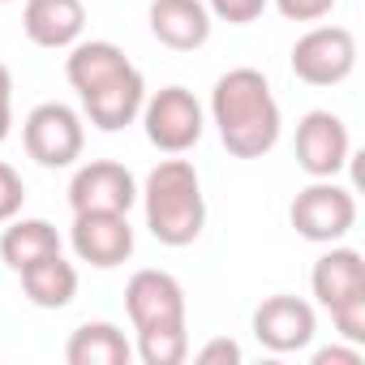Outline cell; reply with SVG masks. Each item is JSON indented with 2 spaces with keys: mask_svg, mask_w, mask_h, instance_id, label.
Returning <instances> with one entry per match:
<instances>
[{
  "mask_svg": "<svg viewBox=\"0 0 365 365\" xmlns=\"http://www.w3.org/2000/svg\"><path fill=\"white\" fill-rule=\"evenodd\" d=\"M142 125L150 146H159L163 155H185L190 146H198L207 120H202V103L185 86H163L142 103Z\"/></svg>",
  "mask_w": 365,
  "mask_h": 365,
  "instance_id": "cell-3",
  "label": "cell"
},
{
  "mask_svg": "<svg viewBox=\"0 0 365 365\" xmlns=\"http://www.w3.org/2000/svg\"><path fill=\"white\" fill-rule=\"evenodd\" d=\"M211 120L237 159H262L279 142V103L258 69H228L211 91Z\"/></svg>",
  "mask_w": 365,
  "mask_h": 365,
  "instance_id": "cell-1",
  "label": "cell"
},
{
  "mask_svg": "<svg viewBox=\"0 0 365 365\" xmlns=\"http://www.w3.org/2000/svg\"><path fill=\"white\" fill-rule=\"evenodd\" d=\"M129 356H133V344L116 322H82L65 344L69 365H129Z\"/></svg>",
  "mask_w": 365,
  "mask_h": 365,
  "instance_id": "cell-16",
  "label": "cell"
},
{
  "mask_svg": "<svg viewBox=\"0 0 365 365\" xmlns=\"http://www.w3.org/2000/svg\"><path fill=\"white\" fill-rule=\"evenodd\" d=\"M309 288L318 297V305L335 309L352 297H365V262L356 250H327L318 262H314V275H309Z\"/></svg>",
  "mask_w": 365,
  "mask_h": 365,
  "instance_id": "cell-15",
  "label": "cell"
},
{
  "mask_svg": "<svg viewBox=\"0 0 365 365\" xmlns=\"http://www.w3.org/2000/svg\"><path fill=\"white\" fill-rule=\"evenodd\" d=\"M288 22H318L335 9V0H275Z\"/></svg>",
  "mask_w": 365,
  "mask_h": 365,
  "instance_id": "cell-23",
  "label": "cell"
},
{
  "mask_svg": "<svg viewBox=\"0 0 365 365\" xmlns=\"http://www.w3.org/2000/svg\"><path fill=\"white\" fill-rule=\"evenodd\" d=\"M292 228L305 237V241H318V245H331L339 237L352 232L356 224V202L344 185H335V180H314V185H305L297 198H292V211H288Z\"/></svg>",
  "mask_w": 365,
  "mask_h": 365,
  "instance_id": "cell-4",
  "label": "cell"
},
{
  "mask_svg": "<svg viewBox=\"0 0 365 365\" xmlns=\"http://www.w3.org/2000/svg\"><path fill=\"white\" fill-rule=\"evenodd\" d=\"M331 318H335V331H339L348 344H365V297H352V301L335 305Z\"/></svg>",
  "mask_w": 365,
  "mask_h": 365,
  "instance_id": "cell-21",
  "label": "cell"
},
{
  "mask_svg": "<svg viewBox=\"0 0 365 365\" xmlns=\"http://www.w3.org/2000/svg\"><path fill=\"white\" fill-rule=\"evenodd\" d=\"M9 125H14V78L0 65V142L9 138Z\"/></svg>",
  "mask_w": 365,
  "mask_h": 365,
  "instance_id": "cell-25",
  "label": "cell"
},
{
  "mask_svg": "<svg viewBox=\"0 0 365 365\" xmlns=\"http://www.w3.org/2000/svg\"><path fill=\"white\" fill-rule=\"evenodd\" d=\"M125 309L133 331L146 327H185V288L168 271H138L125 288Z\"/></svg>",
  "mask_w": 365,
  "mask_h": 365,
  "instance_id": "cell-9",
  "label": "cell"
},
{
  "mask_svg": "<svg viewBox=\"0 0 365 365\" xmlns=\"http://www.w3.org/2000/svg\"><path fill=\"white\" fill-rule=\"evenodd\" d=\"M142 207H146V228L159 245H172V250L194 245L207 224V198H202V180L194 163L163 159L159 168H150Z\"/></svg>",
  "mask_w": 365,
  "mask_h": 365,
  "instance_id": "cell-2",
  "label": "cell"
},
{
  "mask_svg": "<svg viewBox=\"0 0 365 365\" xmlns=\"http://www.w3.org/2000/svg\"><path fill=\"white\" fill-rule=\"evenodd\" d=\"M133 202H138L133 172L125 163H116V159H91L69 180V207L73 211H116V215H129Z\"/></svg>",
  "mask_w": 365,
  "mask_h": 365,
  "instance_id": "cell-7",
  "label": "cell"
},
{
  "mask_svg": "<svg viewBox=\"0 0 365 365\" xmlns=\"http://www.w3.org/2000/svg\"><path fill=\"white\" fill-rule=\"evenodd\" d=\"M241 361V344L232 339H211L207 348H198V365H237Z\"/></svg>",
  "mask_w": 365,
  "mask_h": 365,
  "instance_id": "cell-24",
  "label": "cell"
},
{
  "mask_svg": "<svg viewBox=\"0 0 365 365\" xmlns=\"http://www.w3.org/2000/svg\"><path fill=\"white\" fill-rule=\"evenodd\" d=\"M0 5H9V0H0Z\"/></svg>",
  "mask_w": 365,
  "mask_h": 365,
  "instance_id": "cell-27",
  "label": "cell"
},
{
  "mask_svg": "<svg viewBox=\"0 0 365 365\" xmlns=\"http://www.w3.org/2000/svg\"><path fill=\"white\" fill-rule=\"evenodd\" d=\"M352 155V142H348V125L335 116V112H305L301 125H297V163L314 176V180H327L335 176Z\"/></svg>",
  "mask_w": 365,
  "mask_h": 365,
  "instance_id": "cell-10",
  "label": "cell"
},
{
  "mask_svg": "<svg viewBox=\"0 0 365 365\" xmlns=\"http://www.w3.org/2000/svg\"><path fill=\"white\" fill-rule=\"evenodd\" d=\"M78 99H82V112L91 116L95 129L116 133V129L133 125V116L142 112V103H146V82H142V73H138L133 65H125V69H116L112 78H103V82H95L91 91H82Z\"/></svg>",
  "mask_w": 365,
  "mask_h": 365,
  "instance_id": "cell-11",
  "label": "cell"
},
{
  "mask_svg": "<svg viewBox=\"0 0 365 365\" xmlns=\"http://www.w3.org/2000/svg\"><path fill=\"white\" fill-rule=\"evenodd\" d=\"M356 69V39L344 26H314L292 48V73L309 86H335Z\"/></svg>",
  "mask_w": 365,
  "mask_h": 365,
  "instance_id": "cell-6",
  "label": "cell"
},
{
  "mask_svg": "<svg viewBox=\"0 0 365 365\" xmlns=\"http://www.w3.org/2000/svg\"><path fill=\"white\" fill-rule=\"evenodd\" d=\"M150 35L172 52H194L211 39V9L202 0H150Z\"/></svg>",
  "mask_w": 365,
  "mask_h": 365,
  "instance_id": "cell-13",
  "label": "cell"
},
{
  "mask_svg": "<svg viewBox=\"0 0 365 365\" xmlns=\"http://www.w3.org/2000/svg\"><path fill=\"white\" fill-rule=\"evenodd\" d=\"M61 254V232L48 220H14L0 237V258H5L14 271H26L31 262Z\"/></svg>",
  "mask_w": 365,
  "mask_h": 365,
  "instance_id": "cell-18",
  "label": "cell"
},
{
  "mask_svg": "<svg viewBox=\"0 0 365 365\" xmlns=\"http://www.w3.org/2000/svg\"><path fill=\"white\" fill-rule=\"evenodd\" d=\"M86 26V5L82 0H26L22 9V31L35 48H73Z\"/></svg>",
  "mask_w": 365,
  "mask_h": 365,
  "instance_id": "cell-14",
  "label": "cell"
},
{
  "mask_svg": "<svg viewBox=\"0 0 365 365\" xmlns=\"http://www.w3.org/2000/svg\"><path fill=\"white\" fill-rule=\"evenodd\" d=\"M22 142H26V155L35 163L69 168L86 146V129H82V116L69 103H39L22 125Z\"/></svg>",
  "mask_w": 365,
  "mask_h": 365,
  "instance_id": "cell-5",
  "label": "cell"
},
{
  "mask_svg": "<svg viewBox=\"0 0 365 365\" xmlns=\"http://www.w3.org/2000/svg\"><path fill=\"white\" fill-rule=\"evenodd\" d=\"M365 356H361V344H352V348H318L314 352V365H361Z\"/></svg>",
  "mask_w": 365,
  "mask_h": 365,
  "instance_id": "cell-26",
  "label": "cell"
},
{
  "mask_svg": "<svg viewBox=\"0 0 365 365\" xmlns=\"http://www.w3.org/2000/svg\"><path fill=\"white\" fill-rule=\"evenodd\" d=\"M18 275H22V288H26L31 305H39V309H65V305L78 297V271H73V262H65L61 254L39 258V262H31V267L18 271Z\"/></svg>",
  "mask_w": 365,
  "mask_h": 365,
  "instance_id": "cell-17",
  "label": "cell"
},
{
  "mask_svg": "<svg viewBox=\"0 0 365 365\" xmlns=\"http://www.w3.org/2000/svg\"><path fill=\"white\" fill-rule=\"evenodd\" d=\"M22 202H26V185H22V176H18L5 159H0V224L18 220Z\"/></svg>",
  "mask_w": 365,
  "mask_h": 365,
  "instance_id": "cell-20",
  "label": "cell"
},
{
  "mask_svg": "<svg viewBox=\"0 0 365 365\" xmlns=\"http://www.w3.org/2000/svg\"><path fill=\"white\" fill-rule=\"evenodd\" d=\"M207 9L220 18V22H232V26H245V22H258L267 0H207Z\"/></svg>",
  "mask_w": 365,
  "mask_h": 365,
  "instance_id": "cell-22",
  "label": "cell"
},
{
  "mask_svg": "<svg viewBox=\"0 0 365 365\" xmlns=\"http://www.w3.org/2000/svg\"><path fill=\"white\" fill-rule=\"evenodd\" d=\"M69 241H73V254L99 271H112L133 254L129 215H116V211H73Z\"/></svg>",
  "mask_w": 365,
  "mask_h": 365,
  "instance_id": "cell-8",
  "label": "cell"
},
{
  "mask_svg": "<svg viewBox=\"0 0 365 365\" xmlns=\"http://www.w3.org/2000/svg\"><path fill=\"white\" fill-rule=\"evenodd\" d=\"M318 331V318H314V305L301 301V297H267L258 309H254V335L262 348L271 352H301Z\"/></svg>",
  "mask_w": 365,
  "mask_h": 365,
  "instance_id": "cell-12",
  "label": "cell"
},
{
  "mask_svg": "<svg viewBox=\"0 0 365 365\" xmlns=\"http://www.w3.org/2000/svg\"><path fill=\"white\" fill-rule=\"evenodd\" d=\"M138 356L146 365H180L190 356V331L185 327H146L138 331Z\"/></svg>",
  "mask_w": 365,
  "mask_h": 365,
  "instance_id": "cell-19",
  "label": "cell"
}]
</instances>
